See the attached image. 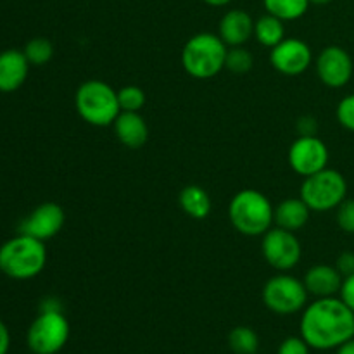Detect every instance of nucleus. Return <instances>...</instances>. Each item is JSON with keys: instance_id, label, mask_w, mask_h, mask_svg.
<instances>
[{"instance_id": "obj_1", "label": "nucleus", "mask_w": 354, "mask_h": 354, "mask_svg": "<svg viewBox=\"0 0 354 354\" xmlns=\"http://www.w3.org/2000/svg\"><path fill=\"white\" fill-rule=\"evenodd\" d=\"M301 337L310 348L327 351L337 349L354 334V311L341 297H317L303 311Z\"/></svg>"}, {"instance_id": "obj_2", "label": "nucleus", "mask_w": 354, "mask_h": 354, "mask_svg": "<svg viewBox=\"0 0 354 354\" xmlns=\"http://www.w3.org/2000/svg\"><path fill=\"white\" fill-rule=\"evenodd\" d=\"M228 218L235 230L242 235L259 237L275 223V207L265 194L254 189H245L235 194L228 204Z\"/></svg>"}, {"instance_id": "obj_3", "label": "nucleus", "mask_w": 354, "mask_h": 354, "mask_svg": "<svg viewBox=\"0 0 354 354\" xmlns=\"http://www.w3.org/2000/svg\"><path fill=\"white\" fill-rule=\"evenodd\" d=\"M47 263L44 241L19 234L0 248V270L14 280H30L40 275Z\"/></svg>"}, {"instance_id": "obj_4", "label": "nucleus", "mask_w": 354, "mask_h": 354, "mask_svg": "<svg viewBox=\"0 0 354 354\" xmlns=\"http://www.w3.org/2000/svg\"><path fill=\"white\" fill-rule=\"evenodd\" d=\"M76 113L92 127H109L120 116L118 92L102 80H86L75 95Z\"/></svg>"}, {"instance_id": "obj_5", "label": "nucleus", "mask_w": 354, "mask_h": 354, "mask_svg": "<svg viewBox=\"0 0 354 354\" xmlns=\"http://www.w3.org/2000/svg\"><path fill=\"white\" fill-rule=\"evenodd\" d=\"M228 47L218 35L197 33L189 38L182 50V66L192 78H214L225 69Z\"/></svg>"}, {"instance_id": "obj_6", "label": "nucleus", "mask_w": 354, "mask_h": 354, "mask_svg": "<svg viewBox=\"0 0 354 354\" xmlns=\"http://www.w3.org/2000/svg\"><path fill=\"white\" fill-rule=\"evenodd\" d=\"M348 194V182L337 169H322L315 175L306 176L301 185V199L311 211L325 213L337 209Z\"/></svg>"}, {"instance_id": "obj_7", "label": "nucleus", "mask_w": 354, "mask_h": 354, "mask_svg": "<svg viewBox=\"0 0 354 354\" xmlns=\"http://www.w3.org/2000/svg\"><path fill=\"white\" fill-rule=\"evenodd\" d=\"M69 339V322L62 311H40L28 328V348L35 354H57Z\"/></svg>"}, {"instance_id": "obj_8", "label": "nucleus", "mask_w": 354, "mask_h": 354, "mask_svg": "<svg viewBox=\"0 0 354 354\" xmlns=\"http://www.w3.org/2000/svg\"><path fill=\"white\" fill-rule=\"evenodd\" d=\"M263 303L275 315L299 313L308 303V290L304 282L292 275H277L263 287Z\"/></svg>"}, {"instance_id": "obj_9", "label": "nucleus", "mask_w": 354, "mask_h": 354, "mask_svg": "<svg viewBox=\"0 0 354 354\" xmlns=\"http://www.w3.org/2000/svg\"><path fill=\"white\" fill-rule=\"evenodd\" d=\"M261 251L266 263L279 272H289L303 256V245L294 232L283 230L280 227H272L263 235Z\"/></svg>"}, {"instance_id": "obj_10", "label": "nucleus", "mask_w": 354, "mask_h": 354, "mask_svg": "<svg viewBox=\"0 0 354 354\" xmlns=\"http://www.w3.org/2000/svg\"><path fill=\"white\" fill-rule=\"evenodd\" d=\"M328 158L330 154L325 142L315 135H301L289 149L290 168L304 178L327 168Z\"/></svg>"}, {"instance_id": "obj_11", "label": "nucleus", "mask_w": 354, "mask_h": 354, "mask_svg": "<svg viewBox=\"0 0 354 354\" xmlns=\"http://www.w3.org/2000/svg\"><path fill=\"white\" fill-rule=\"evenodd\" d=\"M313 62V52L299 38H283L270 52V64L287 76L303 75Z\"/></svg>"}, {"instance_id": "obj_12", "label": "nucleus", "mask_w": 354, "mask_h": 354, "mask_svg": "<svg viewBox=\"0 0 354 354\" xmlns=\"http://www.w3.org/2000/svg\"><path fill=\"white\" fill-rule=\"evenodd\" d=\"M317 73L322 83L330 88L348 85L353 76V59L337 45L325 47L317 59Z\"/></svg>"}, {"instance_id": "obj_13", "label": "nucleus", "mask_w": 354, "mask_h": 354, "mask_svg": "<svg viewBox=\"0 0 354 354\" xmlns=\"http://www.w3.org/2000/svg\"><path fill=\"white\" fill-rule=\"evenodd\" d=\"M66 214L59 204L44 203L23 220L19 225V234L30 235L38 241H48L55 237L64 227Z\"/></svg>"}, {"instance_id": "obj_14", "label": "nucleus", "mask_w": 354, "mask_h": 354, "mask_svg": "<svg viewBox=\"0 0 354 354\" xmlns=\"http://www.w3.org/2000/svg\"><path fill=\"white\" fill-rule=\"evenodd\" d=\"M254 35V21L245 10H228L220 21L218 37L227 47H242Z\"/></svg>"}, {"instance_id": "obj_15", "label": "nucleus", "mask_w": 354, "mask_h": 354, "mask_svg": "<svg viewBox=\"0 0 354 354\" xmlns=\"http://www.w3.org/2000/svg\"><path fill=\"white\" fill-rule=\"evenodd\" d=\"M304 287L308 294L315 297H332L341 292L344 277L335 266L317 265L310 268L304 275Z\"/></svg>"}, {"instance_id": "obj_16", "label": "nucleus", "mask_w": 354, "mask_h": 354, "mask_svg": "<svg viewBox=\"0 0 354 354\" xmlns=\"http://www.w3.org/2000/svg\"><path fill=\"white\" fill-rule=\"evenodd\" d=\"M28 62L24 52L9 48L0 54V92H14L24 83L28 76Z\"/></svg>"}, {"instance_id": "obj_17", "label": "nucleus", "mask_w": 354, "mask_h": 354, "mask_svg": "<svg viewBox=\"0 0 354 354\" xmlns=\"http://www.w3.org/2000/svg\"><path fill=\"white\" fill-rule=\"evenodd\" d=\"M114 133L124 147L140 149L149 138V127L138 113L121 111L114 121Z\"/></svg>"}, {"instance_id": "obj_18", "label": "nucleus", "mask_w": 354, "mask_h": 354, "mask_svg": "<svg viewBox=\"0 0 354 354\" xmlns=\"http://www.w3.org/2000/svg\"><path fill=\"white\" fill-rule=\"evenodd\" d=\"M311 209L301 197L286 199L275 207V221L277 227L289 232H297L308 223Z\"/></svg>"}, {"instance_id": "obj_19", "label": "nucleus", "mask_w": 354, "mask_h": 354, "mask_svg": "<svg viewBox=\"0 0 354 354\" xmlns=\"http://www.w3.org/2000/svg\"><path fill=\"white\" fill-rule=\"evenodd\" d=\"M180 207L183 213L194 220H204L211 213V197L203 187L187 185L178 196Z\"/></svg>"}, {"instance_id": "obj_20", "label": "nucleus", "mask_w": 354, "mask_h": 354, "mask_svg": "<svg viewBox=\"0 0 354 354\" xmlns=\"http://www.w3.org/2000/svg\"><path fill=\"white\" fill-rule=\"evenodd\" d=\"M254 38L263 47L273 48L286 38L283 21L272 14H265L258 21H254Z\"/></svg>"}, {"instance_id": "obj_21", "label": "nucleus", "mask_w": 354, "mask_h": 354, "mask_svg": "<svg viewBox=\"0 0 354 354\" xmlns=\"http://www.w3.org/2000/svg\"><path fill=\"white\" fill-rule=\"evenodd\" d=\"M268 14L282 21H296L306 14L310 0H263Z\"/></svg>"}, {"instance_id": "obj_22", "label": "nucleus", "mask_w": 354, "mask_h": 354, "mask_svg": "<svg viewBox=\"0 0 354 354\" xmlns=\"http://www.w3.org/2000/svg\"><path fill=\"white\" fill-rule=\"evenodd\" d=\"M228 346L235 354H256L259 349V337L252 328L235 327L228 334Z\"/></svg>"}, {"instance_id": "obj_23", "label": "nucleus", "mask_w": 354, "mask_h": 354, "mask_svg": "<svg viewBox=\"0 0 354 354\" xmlns=\"http://www.w3.org/2000/svg\"><path fill=\"white\" fill-rule=\"evenodd\" d=\"M24 55H26L28 62L33 66H44L54 55V45L47 38H33L24 47Z\"/></svg>"}, {"instance_id": "obj_24", "label": "nucleus", "mask_w": 354, "mask_h": 354, "mask_svg": "<svg viewBox=\"0 0 354 354\" xmlns=\"http://www.w3.org/2000/svg\"><path fill=\"white\" fill-rule=\"evenodd\" d=\"M120 109L124 113H138L145 106V92L137 85H128L118 90Z\"/></svg>"}, {"instance_id": "obj_25", "label": "nucleus", "mask_w": 354, "mask_h": 354, "mask_svg": "<svg viewBox=\"0 0 354 354\" xmlns=\"http://www.w3.org/2000/svg\"><path fill=\"white\" fill-rule=\"evenodd\" d=\"M254 59H252L251 52L245 50L244 47H230L227 52V59H225V68L232 73H248L252 69Z\"/></svg>"}, {"instance_id": "obj_26", "label": "nucleus", "mask_w": 354, "mask_h": 354, "mask_svg": "<svg viewBox=\"0 0 354 354\" xmlns=\"http://www.w3.org/2000/svg\"><path fill=\"white\" fill-rule=\"evenodd\" d=\"M337 225L346 234H354V199H344L337 207Z\"/></svg>"}, {"instance_id": "obj_27", "label": "nucleus", "mask_w": 354, "mask_h": 354, "mask_svg": "<svg viewBox=\"0 0 354 354\" xmlns=\"http://www.w3.org/2000/svg\"><path fill=\"white\" fill-rule=\"evenodd\" d=\"M335 114H337V121L341 123V127H344L349 131H354V93L344 97L339 102Z\"/></svg>"}, {"instance_id": "obj_28", "label": "nucleus", "mask_w": 354, "mask_h": 354, "mask_svg": "<svg viewBox=\"0 0 354 354\" xmlns=\"http://www.w3.org/2000/svg\"><path fill=\"white\" fill-rule=\"evenodd\" d=\"M279 354H310V344L303 337H287L280 344Z\"/></svg>"}, {"instance_id": "obj_29", "label": "nucleus", "mask_w": 354, "mask_h": 354, "mask_svg": "<svg viewBox=\"0 0 354 354\" xmlns=\"http://www.w3.org/2000/svg\"><path fill=\"white\" fill-rule=\"evenodd\" d=\"M335 268L339 270L342 277H349L354 273V252H342L341 256L337 258V263H335Z\"/></svg>"}, {"instance_id": "obj_30", "label": "nucleus", "mask_w": 354, "mask_h": 354, "mask_svg": "<svg viewBox=\"0 0 354 354\" xmlns=\"http://www.w3.org/2000/svg\"><path fill=\"white\" fill-rule=\"evenodd\" d=\"M339 294H341V299L354 311V273L353 275L346 277L344 282H342L341 292Z\"/></svg>"}, {"instance_id": "obj_31", "label": "nucleus", "mask_w": 354, "mask_h": 354, "mask_svg": "<svg viewBox=\"0 0 354 354\" xmlns=\"http://www.w3.org/2000/svg\"><path fill=\"white\" fill-rule=\"evenodd\" d=\"M10 348V334L9 328L6 327L2 320H0V354H7Z\"/></svg>"}, {"instance_id": "obj_32", "label": "nucleus", "mask_w": 354, "mask_h": 354, "mask_svg": "<svg viewBox=\"0 0 354 354\" xmlns=\"http://www.w3.org/2000/svg\"><path fill=\"white\" fill-rule=\"evenodd\" d=\"M337 354H354V339H349L342 346L337 348Z\"/></svg>"}, {"instance_id": "obj_33", "label": "nucleus", "mask_w": 354, "mask_h": 354, "mask_svg": "<svg viewBox=\"0 0 354 354\" xmlns=\"http://www.w3.org/2000/svg\"><path fill=\"white\" fill-rule=\"evenodd\" d=\"M204 2H206L207 6H213V7H221V6H227V3H230L232 0H204Z\"/></svg>"}, {"instance_id": "obj_34", "label": "nucleus", "mask_w": 354, "mask_h": 354, "mask_svg": "<svg viewBox=\"0 0 354 354\" xmlns=\"http://www.w3.org/2000/svg\"><path fill=\"white\" fill-rule=\"evenodd\" d=\"M330 0H310V3H317V6H324V3H328Z\"/></svg>"}, {"instance_id": "obj_35", "label": "nucleus", "mask_w": 354, "mask_h": 354, "mask_svg": "<svg viewBox=\"0 0 354 354\" xmlns=\"http://www.w3.org/2000/svg\"><path fill=\"white\" fill-rule=\"evenodd\" d=\"M353 339H354V334H353Z\"/></svg>"}]
</instances>
